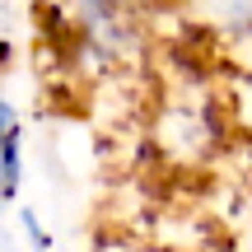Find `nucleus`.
Returning a JSON list of instances; mask_svg holds the SVG:
<instances>
[{
  "instance_id": "obj_1",
  "label": "nucleus",
  "mask_w": 252,
  "mask_h": 252,
  "mask_svg": "<svg viewBox=\"0 0 252 252\" xmlns=\"http://www.w3.org/2000/svg\"><path fill=\"white\" fill-rule=\"evenodd\" d=\"M65 24L98 61H131L150 33V0H65Z\"/></svg>"
},
{
  "instance_id": "obj_2",
  "label": "nucleus",
  "mask_w": 252,
  "mask_h": 252,
  "mask_svg": "<svg viewBox=\"0 0 252 252\" xmlns=\"http://www.w3.org/2000/svg\"><path fill=\"white\" fill-rule=\"evenodd\" d=\"M187 19L220 42H248V0H187Z\"/></svg>"
},
{
  "instance_id": "obj_3",
  "label": "nucleus",
  "mask_w": 252,
  "mask_h": 252,
  "mask_svg": "<svg viewBox=\"0 0 252 252\" xmlns=\"http://www.w3.org/2000/svg\"><path fill=\"white\" fill-rule=\"evenodd\" d=\"M19 191V122L0 103V201Z\"/></svg>"
}]
</instances>
